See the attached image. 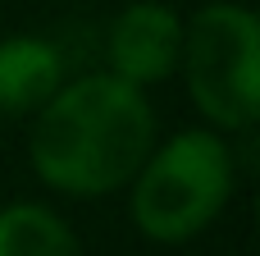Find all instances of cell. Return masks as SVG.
Instances as JSON below:
<instances>
[{"label": "cell", "instance_id": "cell-4", "mask_svg": "<svg viewBox=\"0 0 260 256\" xmlns=\"http://www.w3.org/2000/svg\"><path fill=\"white\" fill-rule=\"evenodd\" d=\"M183 60V14L169 0H128L105 27V73L151 92L178 78Z\"/></svg>", "mask_w": 260, "mask_h": 256}, {"label": "cell", "instance_id": "cell-2", "mask_svg": "<svg viewBox=\"0 0 260 256\" xmlns=\"http://www.w3.org/2000/svg\"><path fill=\"white\" fill-rule=\"evenodd\" d=\"M238 192V156L210 128H178L151 147L128 183V220L155 247L201 238Z\"/></svg>", "mask_w": 260, "mask_h": 256}, {"label": "cell", "instance_id": "cell-5", "mask_svg": "<svg viewBox=\"0 0 260 256\" xmlns=\"http://www.w3.org/2000/svg\"><path fill=\"white\" fill-rule=\"evenodd\" d=\"M69 82L64 50L41 32L0 37V119H32Z\"/></svg>", "mask_w": 260, "mask_h": 256}, {"label": "cell", "instance_id": "cell-6", "mask_svg": "<svg viewBox=\"0 0 260 256\" xmlns=\"http://www.w3.org/2000/svg\"><path fill=\"white\" fill-rule=\"evenodd\" d=\"M0 256H82L78 229L46 202L0 206Z\"/></svg>", "mask_w": 260, "mask_h": 256}, {"label": "cell", "instance_id": "cell-3", "mask_svg": "<svg viewBox=\"0 0 260 256\" xmlns=\"http://www.w3.org/2000/svg\"><path fill=\"white\" fill-rule=\"evenodd\" d=\"M178 78L201 128L233 137L260 119V18L242 0H210L183 18Z\"/></svg>", "mask_w": 260, "mask_h": 256}, {"label": "cell", "instance_id": "cell-1", "mask_svg": "<svg viewBox=\"0 0 260 256\" xmlns=\"http://www.w3.org/2000/svg\"><path fill=\"white\" fill-rule=\"evenodd\" d=\"M160 142V119L151 96L119 82L114 73L69 78L27 124V165L41 188L101 202L128 192L142 160Z\"/></svg>", "mask_w": 260, "mask_h": 256}]
</instances>
